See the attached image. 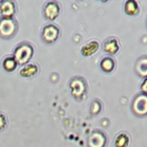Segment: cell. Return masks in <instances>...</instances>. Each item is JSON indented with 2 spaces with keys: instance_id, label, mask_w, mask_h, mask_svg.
<instances>
[{
  "instance_id": "1",
  "label": "cell",
  "mask_w": 147,
  "mask_h": 147,
  "mask_svg": "<svg viewBox=\"0 0 147 147\" xmlns=\"http://www.w3.org/2000/svg\"><path fill=\"white\" fill-rule=\"evenodd\" d=\"M17 22L13 18L0 19V37L9 39L14 35L17 30Z\"/></svg>"
},
{
  "instance_id": "2",
  "label": "cell",
  "mask_w": 147,
  "mask_h": 147,
  "mask_svg": "<svg viewBox=\"0 0 147 147\" xmlns=\"http://www.w3.org/2000/svg\"><path fill=\"white\" fill-rule=\"evenodd\" d=\"M33 47L27 43H23L16 47L14 53V58L20 65L28 63L33 55Z\"/></svg>"
},
{
  "instance_id": "3",
  "label": "cell",
  "mask_w": 147,
  "mask_h": 147,
  "mask_svg": "<svg viewBox=\"0 0 147 147\" xmlns=\"http://www.w3.org/2000/svg\"><path fill=\"white\" fill-rule=\"evenodd\" d=\"M132 110L137 116L147 114V96L146 94L138 95L132 103Z\"/></svg>"
},
{
  "instance_id": "4",
  "label": "cell",
  "mask_w": 147,
  "mask_h": 147,
  "mask_svg": "<svg viewBox=\"0 0 147 147\" xmlns=\"http://www.w3.org/2000/svg\"><path fill=\"white\" fill-rule=\"evenodd\" d=\"M70 86L72 89V94L76 98H80L86 93V82L81 78H76L73 79L70 82Z\"/></svg>"
},
{
  "instance_id": "5",
  "label": "cell",
  "mask_w": 147,
  "mask_h": 147,
  "mask_svg": "<svg viewBox=\"0 0 147 147\" xmlns=\"http://www.w3.org/2000/svg\"><path fill=\"white\" fill-rule=\"evenodd\" d=\"M59 30L54 24H47L42 30V39L47 43H52L55 41L59 36Z\"/></svg>"
},
{
  "instance_id": "6",
  "label": "cell",
  "mask_w": 147,
  "mask_h": 147,
  "mask_svg": "<svg viewBox=\"0 0 147 147\" xmlns=\"http://www.w3.org/2000/svg\"><path fill=\"white\" fill-rule=\"evenodd\" d=\"M106 135L100 131H93L88 139L89 147H103L106 144Z\"/></svg>"
},
{
  "instance_id": "7",
  "label": "cell",
  "mask_w": 147,
  "mask_h": 147,
  "mask_svg": "<svg viewBox=\"0 0 147 147\" xmlns=\"http://www.w3.org/2000/svg\"><path fill=\"white\" fill-rule=\"evenodd\" d=\"M16 7L14 1L4 0L0 2V13L4 18H12Z\"/></svg>"
},
{
  "instance_id": "8",
  "label": "cell",
  "mask_w": 147,
  "mask_h": 147,
  "mask_svg": "<svg viewBox=\"0 0 147 147\" xmlns=\"http://www.w3.org/2000/svg\"><path fill=\"white\" fill-rule=\"evenodd\" d=\"M60 12V7L56 1H49L44 8V15L47 19L53 20Z\"/></svg>"
},
{
  "instance_id": "9",
  "label": "cell",
  "mask_w": 147,
  "mask_h": 147,
  "mask_svg": "<svg viewBox=\"0 0 147 147\" xmlns=\"http://www.w3.org/2000/svg\"><path fill=\"white\" fill-rule=\"evenodd\" d=\"M136 71L141 77H147V57H141L136 64Z\"/></svg>"
},
{
  "instance_id": "10",
  "label": "cell",
  "mask_w": 147,
  "mask_h": 147,
  "mask_svg": "<svg viewBox=\"0 0 147 147\" xmlns=\"http://www.w3.org/2000/svg\"><path fill=\"white\" fill-rule=\"evenodd\" d=\"M37 71H38V67H37V66L36 65L33 64V63H30V64H27V65L24 66L20 70V73L23 77L30 78L34 76L37 73Z\"/></svg>"
},
{
  "instance_id": "11",
  "label": "cell",
  "mask_w": 147,
  "mask_h": 147,
  "mask_svg": "<svg viewBox=\"0 0 147 147\" xmlns=\"http://www.w3.org/2000/svg\"><path fill=\"white\" fill-rule=\"evenodd\" d=\"M103 49H104L106 53H109L110 54L116 53V52L119 49L117 40L114 38H111L110 40H107L103 45Z\"/></svg>"
},
{
  "instance_id": "12",
  "label": "cell",
  "mask_w": 147,
  "mask_h": 147,
  "mask_svg": "<svg viewBox=\"0 0 147 147\" xmlns=\"http://www.w3.org/2000/svg\"><path fill=\"white\" fill-rule=\"evenodd\" d=\"M99 47V44L97 41H92L83 47L81 50L82 54L84 56H89L96 53Z\"/></svg>"
},
{
  "instance_id": "13",
  "label": "cell",
  "mask_w": 147,
  "mask_h": 147,
  "mask_svg": "<svg viewBox=\"0 0 147 147\" xmlns=\"http://www.w3.org/2000/svg\"><path fill=\"white\" fill-rule=\"evenodd\" d=\"M115 66V62L113 59L111 57H106L100 62V67L102 70L106 73L111 72L113 70Z\"/></svg>"
},
{
  "instance_id": "14",
  "label": "cell",
  "mask_w": 147,
  "mask_h": 147,
  "mask_svg": "<svg viewBox=\"0 0 147 147\" xmlns=\"http://www.w3.org/2000/svg\"><path fill=\"white\" fill-rule=\"evenodd\" d=\"M125 11L129 15H135L139 11V6L137 2L134 0L127 1L125 4Z\"/></svg>"
},
{
  "instance_id": "15",
  "label": "cell",
  "mask_w": 147,
  "mask_h": 147,
  "mask_svg": "<svg viewBox=\"0 0 147 147\" xmlns=\"http://www.w3.org/2000/svg\"><path fill=\"white\" fill-rule=\"evenodd\" d=\"M17 63L14 57H7L3 60L2 66L4 70L7 72L14 71V69L17 67Z\"/></svg>"
},
{
  "instance_id": "16",
  "label": "cell",
  "mask_w": 147,
  "mask_h": 147,
  "mask_svg": "<svg viewBox=\"0 0 147 147\" xmlns=\"http://www.w3.org/2000/svg\"><path fill=\"white\" fill-rule=\"evenodd\" d=\"M129 136L126 134H121L116 138L115 144L116 147H126L129 144Z\"/></svg>"
},
{
  "instance_id": "17",
  "label": "cell",
  "mask_w": 147,
  "mask_h": 147,
  "mask_svg": "<svg viewBox=\"0 0 147 147\" xmlns=\"http://www.w3.org/2000/svg\"><path fill=\"white\" fill-rule=\"evenodd\" d=\"M7 124V120L5 115L0 113V131H3L6 128Z\"/></svg>"
},
{
  "instance_id": "18",
  "label": "cell",
  "mask_w": 147,
  "mask_h": 147,
  "mask_svg": "<svg viewBox=\"0 0 147 147\" xmlns=\"http://www.w3.org/2000/svg\"><path fill=\"white\" fill-rule=\"evenodd\" d=\"M91 109H92V113H93V114H95V113L97 114V113L100 111V103H98V101L95 100V101L93 103V104H92Z\"/></svg>"
},
{
  "instance_id": "19",
  "label": "cell",
  "mask_w": 147,
  "mask_h": 147,
  "mask_svg": "<svg viewBox=\"0 0 147 147\" xmlns=\"http://www.w3.org/2000/svg\"><path fill=\"white\" fill-rule=\"evenodd\" d=\"M141 89H142V90L144 93H147V78L143 82V83H142Z\"/></svg>"
}]
</instances>
